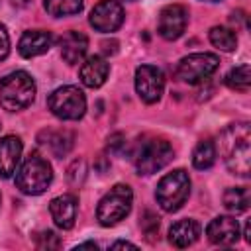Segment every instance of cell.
Returning <instances> with one entry per match:
<instances>
[{
    "label": "cell",
    "mask_w": 251,
    "mask_h": 251,
    "mask_svg": "<svg viewBox=\"0 0 251 251\" xmlns=\"http://www.w3.org/2000/svg\"><path fill=\"white\" fill-rule=\"evenodd\" d=\"M220 153L227 169L247 178L249 176V159H251V129L249 124H233L224 129L220 137Z\"/></svg>",
    "instance_id": "cell-1"
},
{
    "label": "cell",
    "mask_w": 251,
    "mask_h": 251,
    "mask_svg": "<svg viewBox=\"0 0 251 251\" xmlns=\"http://www.w3.org/2000/svg\"><path fill=\"white\" fill-rule=\"evenodd\" d=\"M35 98V82L25 71H14L0 80V106L8 112L25 110Z\"/></svg>",
    "instance_id": "cell-2"
},
{
    "label": "cell",
    "mask_w": 251,
    "mask_h": 251,
    "mask_svg": "<svg viewBox=\"0 0 251 251\" xmlns=\"http://www.w3.org/2000/svg\"><path fill=\"white\" fill-rule=\"evenodd\" d=\"M53 180L51 165L41 155H29L16 171V186L29 196L43 194Z\"/></svg>",
    "instance_id": "cell-3"
},
{
    "label": "cell",
    "mask_w": 251,
    "mask_h": 251,
    "mask_svg": "<svg viewBox=\"0 0 251 251\" xmlns=\"http://www.w3.org/2000/svg\"><path fill=\"white\" fill-rule=\"evenodd\" d=\"M190 194V178L184 169L167 173L155 190V198L165 212H176Z\"/></svg>",
    "instance_id": "cell-4"
},
{
    "label": "cell",
    "mask_w": 251,
    "mask_h": 251,
    "mask_svg": "<svg viewBox=\"0 0 251 251\" xmlns=\"http://www.w3.org/2000/svg\"><path fill=\"white\" fill-rule=\"evenodd\" d=\"M131 202H133V192L127 184H116L110 188V192H106L102 196V200L98 202L96 208V218L104 227L116 226L118 222H122L129 210H131Z\"/></svg>",
    "instance_id": "cell-5"
},
{
    "label": "cell",
    "mask_w": 251,
    "mask_h": 251,
    "mask_svg": "<svg viewBox=\"0 0 251 251\" xmlns=\"http://www.w3.org/2000/svg\"><path fill=\"white\" fill-rule=\"evenodd\" d=\"M47 106L53 116L61 120H80L86 112V98L78 86H59L47 98Z\"/></svg>",
    "instance_id": "cell-6"
},
{
    "label": "cell",
    "mask_w": 251,
    "mask_h": 251,
    "mask_svg": "<svg viewBox=\"0 0 251 251\" xmlns=\"http://www.w3.org/2000/svg\"><path fill=\"white\" fill-rule=\"evenodd\" d=\"M220 67V59L214 53H192L188 57H182L176 67V78L188 84H198L208 80L216 69Z\"/></svg>",
    "instance_id": "cell-7"
},
{
    "label": "cell",
    "mask_w": 251,
    "mask_h": 251,
    "mask_svg": "<svg viewBox=\"0 0 251 251\" xmlns=\"http://www.w3.org/2000/svg\"><path fill=\"white\" fill-rule=\"evenodd\" d=\"M173 147L165 139H153L143 145V149L135 157V167L139 175H153L167 167L173 161Z\"/></svg>",
    "instance_id": "cell-8"
},
{
    "label": "cell",
    "mask_w": 251,
    "mask_h": 251,
    "mask_svg": "<svg viewBox=\"0 0 251 251\" xmlns=\"http://www.w3.org/2000/svg\"><path fill=\"white\" fill-rule=\"evenodd\" d=\"M135 90L145 104H155L165 90V75L159 67L141 65L135 71Z\"/></svg>",
    "instance_id": "cell-9"
},
{
    "label": "cell",
    "mask_w": 251,
    "mask_h": 251,
    "mask_svg": "<svg viewBox=\"0 0 251 251\" xmlns=\"http://www.w3.org/2000/svg\"><path fill=\"white\" fill-rule=\"evenodd\" d=\"M88 20L96 31H116L124 24V8L116 0H102L92 8Z\"/></svg>",
    "instance_id": "cell-10"
},
{
    "label": "cell",
    "mask_w": 251,
    "mask_h": 251,
    "mask_svg": "<svg viewBox=\"0 0 251 251\" xmlns=\"http://www.w3.org/2000/svg\"><path fill=\"white\" fill-rule=\"evenodd\" d=\"M186 24H188V12L184 6L180 4H169L161 10L159 14V35L167 41H173V39H178L184 29H186Z\"/></svg>",
    "instance_id": "cell-11"
},
{
    "label": "cell",
    "mask_w": 251,
    "mask_h": 251,
    "mask_svg": "<svg viewBox=\"0 0 251 251\" xmlns=\"http://www.w3.org/2000/svg\"><path fill=\"white\" fill-rule=\"evenodd\" d=\"M206 235L216 245H233L239 239V224L231 216H218L208 224Z\"/></svg>",
    "instance_id": "cell-12"
},
{
    "label": "cell",
    "mask_w": 251,
    "mask_h": 251,
    "mask_svg": "<svg viewBox=\"0 0 251 251\" xmlns=\"http://www.w3.org/2000/svg\"><path fill=\"white\" fill-rule=\"evenodd\" d=\"M76 206L78 204L73 194H61L53 198L49 204V212H51L55 226L61 229H71L76 220Z\"/></svg>",
    "instance_id": "cell-13"
},
{
    "label": "cell",
    "mask_w": 251,
    "mask_h": 251,
    "mask_svg": "<svg viewBox=\"0 0 251 251\" xmlns=\"http://www.w3.org/2000/svg\"><path fill=\"white\" fill-rule=\"evenodd\" d=\"M53 45V37L49 31L45 29H29L22 35L20 43H18V51L22 57L25 59H31V57H37V55H43L51 49Z\"/></svg>",
    "instance_id": "cell-14"
},
{
    "label": "cell",
    "mask_w": 251,
    "mask_h": 251,
    "mask_svg": "<svg viewBox=\"0 0 251 251\" xmlns=\"http://www.w3.org/2000/svg\"><path fill=\"white\" fill-rule=\"evenodd\" d=\"M22 157V141L16 135H6L0 139V176L10 178Z\"/></svg>",
    "instance_id": "cell-15"
},
{
    "label": "cell",
    "mask_w": 251,
    "mask_h": 251,
    "mask_svg": "<svg viewBox=\"0 0 251 251\" xmlns=\"http://www.w3.org/2000/svg\"><path fill=\"white\" fill-rule=\"evenodd\" d=\"M61 57L69 63V65H76L82 61V57L86 55L88 49V37L82 31H67L61 39Z\"/></svg>",
    "instance_id": "cell-16"
},
{
    "label": "cell",
    "mask_w": 251,
    "mask_h": 251,
    "mask_svg": "<svg viewBox=\"0 0 251 251\" xmlns=\"http://www.w3.org/2000/svg\"><path fill=\"white\" fill-rule=\"evenodd\" d=\"M75 135L67 129H43L39 133V143L57 159L65 157L73 149Z\"/></svg>",
    "instance_id": "cell-17"
},
{
    "label": "cell",
    "mask_w": 251,
    "mask_h": 251,
    "mask_svg": "<svg viewBox=\"0 0 251 251\" xmlns=\"http://www.w3.org/2000/svg\"><path fill=\"white\" fill-rule=\"evenodd\" d=\"M108 73H110V65L106 63V59L100 55H92L80 67V80L88 88H98L106 82Z\"/></svg>",
    "instance_id": "cell-18"
},
{
    "label": "cell",
    "mask_w": 251,
    "mask_h": 251,
    "mask_svg": "<svg viewBox=\"0 0 251 251\" xmlns=\"http://www.w3.org/2000/svg\"><path fill=\"white\" fill-rule=\"evenodd\" d=\"M200 237V224L194 220H178L169 229V241L175 247H188Z\"/></svg>",
    "instance_id": "cell-19"
},
{
    "label": "cell",
    "mask_w": 251,
    "mask_h": 251,
    "mask_svg": "<svg viewBox=\"0 0 251 251\" xmlns=\"http://www.w3.org/2000/svg\"><path fill=\"white\" fill-rule=\"evenodd\" d=\"M249 204H251V192L247 186H233L224 192V206L233 214L245 212Z\"/></svg>",
    "instance_id": "cell-20"
},
{
    "label": "cell",
    "mask_w": 251,
    "mask_h": 251,
    "mask_svg": "<svg viewBox=\"0 0 251 251\" xmlns=\"http://www.w3.org/2000/svg\"><path fill=\"white\" fill-rule=\"evenodd\" d=\"M216 157H218L216 145L210 139H202L192 151V165L198 171H206L216 163Z\"/></svg>",
    "instance_id": "cell-21"
},
{
    "label": "cell",
    "mask_w": 251,
    "mask_h": 251,
    "mask_svg": "<svg viewBox=\"0 0 251 251\" xmlns=\"http://www.w3.org/2000/svg\"><path fill=\"white\" fill-rule=\"evenodd\" d=\"M210 43L218 47L220 51H233L237 47V35L233 29L224 27V25H214L210 29Z\"/></svg>",
    "instance_id": "cell-22"
},
{
    "label": "cell",
    "mask_w": 251,
    "mask_h": 251,
    "mask_svg": "<svg viewBox=\"0 0 251 251\" xmlns=\"http://www.w3.org/2000/svg\"><path fill=\"white\" fill-rule=\"evenodd\" d=\"M226 84L231 88V90H239V92H247L249 90V84H251V69L247 63L231 69L226 76Z\"/></svg>",
    "instance_id": "cell-23"
},
{
    "label": "cell",
    "mask_w": 251,
    "mask_h": 251,
    "mask_svg": "<svg viewBox=\"0 0 251 251\" xmlns=\"http://www.w3.org/2000/svg\"><path fill=\"white\" fill-rule=\"evenodd\" d=\"M43 4H45V10L55 18L75 16L82 10V0H45Z\"/></svg>",
    "instance_id": "cell-24"
},
{
    "label": "cell",
    "mask_w": 251,
    "mask_h": 251,
    "mask_svg": "<svg viewBox=\"0 0 251 251\" xmlns=\"http://www.w3.org/2000/svg\"><path fill=\"white\" fill-rule=\"evenodd\" d=\"M37 247L39 249H59L61 247V239L53 231H41L37 235Z\"/></svg>",
    "instance_id": "cell-25"
},
{
    "label": "cell",
    "mask_w": 251,
    "mask_h": 251,
    "mask_svg": "<svg viewBox=\"0 0 251 251\" xmlns=\"http://www.w3.org/2000/svg\"><path fill=\"white\" fill-rule=\"evenodd\" d=\"M141 229L145 231L147 237L155 235L157 229H159V218H157L153 212H145L143 218H141Z\"/></svg>",
    "instance_id": "cell-26"
},
{
    "label": "cell",
    "mask_w": 251,
    "mask_h": 251,
    "mask_svg": "<svg viewBox=\"0 0 251 251\" xmlns=\"http://www.w3.org/2000/svg\"><path fill=\"white\" fill-rule=\"evenodd\" d=\"M10 53V35L6 31V27L0 24V61H4Z\"/></svg>",
    "instance_id": "cell-27"
},
{
    "label": "cell",
    "mask_w": 251,
    "mask_h": 251,
    "mask_svg": "<svg viewBox=\"0 0 251 251\" xmlns=\"http://www.w3.org/2000/svg\"><path fill=\"white\" fill-rule=\"evenodd\" d=\"M124 143H126V141H124V135H122V133H114V135L108 139V149H110V151H118L120 147H124Z\"/></svg>",
    "instance_id": "cell-28"
},
{
    "label": "cell",
    "mask_w": 251,
    "mask_h": 251,
    "mask_svg": "<svg viewBox=\"0 0 251 251\" xmlns=\"http://www.w3.org/2000/svg\"><path fill=\"white\" fill-rule=\"evenodd\" d=\"M102 51H104L106 55H114V53L118 51V41H104V43H102Z\"/></svg>",
    "instance_id": "cell-29"
},
{
    "label": "cell",
    "mask_w": 251,
    "mask_h": 251,
    "mask_svg": "<svg viewBox=\"0 0 251 251\" xmlns=\"http://www.w3.org/2000/svg\"><path fill=\"white\" fill-rule=\"evenodd\" d=\"M110 249H137L133 243H127V241H116Z\"/></svg>",
    "instance_id": "cell-30"
},
{
    "label": "cell",
    "mask_w": 251,
    "mask_h": 251,
    "mask_svg": "<svg viewBox=\"0 0 251 251\" xmlns=\"http://www.w3.org/2000/svg\"><path fill=\"white\" fill-rule=\"evenodd\" d=\"M75 249H76V251H78V249H94V251H96L98 245H96V243H80V245H76Z\"/></svg>",
    "instance_id": "cell-31"
},
{
    "label": "cell",
    "mask_w": 251,
    "mask_h": 251,
    "mask_svg": "<svg viewBox=\"0 0 251 251\" xmlns=\"http://www.w3.org/2000/svg\"><path fill=\"white\" fill-rule=\"evenodd\" d=\"M243 235H245V241H251V235H249V222L245 224V231H243Z\"/></svg>",
    "instance_id": "cell-32"
},
{
    "label": "cell",
    "mask_w": 251,
    "mask_h": 251,
    "mask_svg": "<svg viewBox=\"0 0 251 251\" xmlns=\"http://www.w3.org/2000/svg\"><path fill=\"white\" fill-rule=\"evenodd\" d=\"M204 2H222V0H204Z\"/></svg>",
    "instance_id": "cell-33"
}]
</instances>
